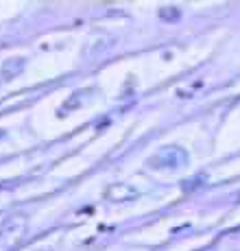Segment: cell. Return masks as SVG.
I'll return each mask as SVG.
<instances>
[{
	"label": "cell",
	"instance_id": "obj_1",
	"mask_svg": "<svg viewBox=\"0 0 240 251\" xmlns=\"http://www.w3.org/2000/svg\"><path fill=\"white\" fill-rule=\"evenodd\" d=\"M186 162H188L186 151L181 147H175V144H170V147H162L160 151L153 153V155L148 157V166H153V168H170V171L186 166Z\"/></svg>",
	"mask_w": 240,
	"mask_h": 251
}]
</instances>
